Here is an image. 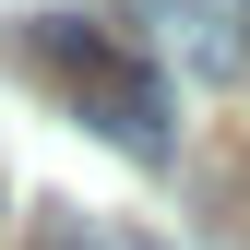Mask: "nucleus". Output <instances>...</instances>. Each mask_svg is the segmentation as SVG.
Segmentation results:
<instances>
[{
	"mask_svg": "<svg viewBox=\"0 0 250 250\" xmlns=\"http://www.w3.org/2000/svg\"><path fill=\"white\" fill-rule=\"evenodd\" d=\"M72 107L96 119V131L131 155V167H179V131H167V83L131 72V60H107V48H83V72H72Z\"/></svg>",
	"mask_w": 250,
	"mask_h": 250,
	"instance_id": "f257e3e1",
	"label": "nucleus"
},
{
	"mask_svg": "<svg viewBox=\"0 0 250 250\" xmlns=\"http://www.w3.org/2000/svg\"><path fill=\"white\" fill-rule=\"evenodd\" d=\"M167 48L191 83H238L250 72V0H167Z\"/></svg>",
	"mask_w": 250,
	"mask_h": 250,
	"instance_id": "f03ea898",
	"label": "nucleus"
},
{
	"mask_svg": "<svg viewBox=\"0 0 250 250\" xmlns=\"http://www.w3.org/2000/svg\"><path fill=\"white\" fill-rule=\"evenodd\" d=\"M60 250H143V238L119 227V214H72V227H60Z\"/></svg>",
	"mask_w": 250,
	"mask_h": 250,
	"instance_id": "7ed1b4c3",
	"label": "nucleus"
}]
</instances>
